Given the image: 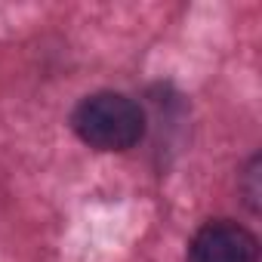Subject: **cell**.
I'll use <instances>...</instances> for the list:
<instances>
[{
	"label": "cell",
	"mask_w": 262,
	"mask_h": 262,
	"mask_svg": "<svg viewBox=\"0 0 262 262\" xmlns=\"http://www.w3.org/2000/svg\"><path fill=\"white\" fill-rule=\"evenodd\" d=\"M71 126L96 151H129L145 136V114L123 93H93L74 108Z\"/></svg>",
	"instance_id": "obj_1"
},
{
	"label": "cell",
	"mask_w": 262,
	"mask_h": 262,
	"mask_svg": "<svg viewBox=\"0 0 262 262\" xmlns=\"http://www.w3.org/2000/svg\"><path fill=\"white\" fill-rule=\"evenodd\" d=\"M188 262H259V241L231 219H213L194 231Z\"/></svg>",
	"instance_id": "obj_2"
},
{
	"label": "cell",
	"mask_w": 262,
	"mask_h": 262,
	"mask_svg": "<svg viewBox=\"0 0 262 262\" xmlns=\"http://www.w3.org/2000/svg\"><path fill=\"white\" fill-rule=\"evenodd\" d=\"M241 191H244L247 207L256 213L259 210V158H250V164L244 167V173H241Z\"/></svg>",
	"instance_id": "obj_3"
}]
</instances>
